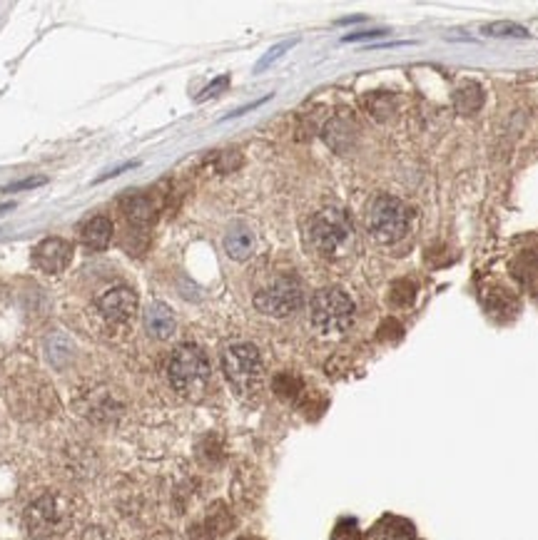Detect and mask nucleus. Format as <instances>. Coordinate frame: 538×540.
I'll use <instances>...</instances> for the list:
<instances>
[{"mask_svg": "<svg viewBox=\"0 0 538 540\" xmlns=\"http://www.w3.org/2000/svg\"><path fill=\"white\" fill-rule=\"evenodd\" d=\"M167 377H170V384L177 394L185 396V398H200L207 391V384L212 377L205 351L195 344L177 347L172 358H170Z\"/></svg>", "mask_w": 538, "mask_h": 540, "instance_id": "nucleus-1", "label": "nucleus"}, {"mask_svg": "<svg viewBox=\"0 0 538 540\" xmlns=\"http://www.w3.org/2000/svg\"><path fill=\"white\" fill-rule=\"evenodd\" d=\"M222 371L240 396H252L262 386V357L255 344L237 341L222 351Z\"/></svg>", "mask_w": 538, "mask_h": 540, "instance_id": "nucleus-2", "label": "nucleus"}, {"mask_svg": "<svg viewBox=\"0 0 538 540\" xmlns=\"http://www.w3.org/2000/svg\"><path fill=\"white\" fill-rule=\"evenodd\" d=\"M309 319L312 327L324 337L344 334L354 324V301L342 290H319L309 304Z\"/></svg>", "mask_w": 538, "mask_h": 540, "instance_id": "nucleus-3", "label": "nucleus"}, {"mask_svg": "<svg viewBox=\"0 0 538 540\" xmlns=\"http://www.w3.org/2000/svg\"><path fill=\"white\" fill-rule=\"evenodd\" d=\"M411 227L409 207L392 194L377 197L367 214V230L379 244H396Z\"/></svg>", "mask_w": 538, "mask_h": 540, "instance_id": "nucleus-4", "label": "nucleus"}, {"mask_svg": "<svg viewBox=\"0 0 538 540\" xmlns=\"http://www.w3.org/2000/svg\"><path fill=\"white\" fill-rule=\"evenodd\" d=\"M352 234L354 230L349 217L342 210H334V207H327L322 212L314 214L309 230H307L309 244L327 260L342 254L347 250V244L352 241Z\"/></svg>", "mask_w": 538, "mask_h": 540, "instance_id": "nucleus-5", "label": "nucleus"}, {"mask_svg": "<svg viewBox=\"0 0 538 540\" xmlns=\"http://www.w3.org/2000/svg\"><path fill=\"white\" fill-rule=\"evenodd\" d=\"M70 511L68 503L55 493H45L33 501L25 511V528L33 538H55L68 528Z\"/></svg>", "mask_w": 538, "mask_h": 540, "instance_id": "nucleus-6", "label": "nucleus"}, {"mask_svg": "<svg viewBox=\"0 0 538 540\" xmlns=\"http://www.w3.org/2000/svg\"><path fill=\"white\" fill-rule=\"evenodd\" d=\"M302 284L294 280V277H277V280L269 281L267 287H262L255 294L257 311L277 319L294 314L297 309L302 307Z\"/></svg>", "mask_w": 538, "mask_h": 540, "instance_id": "nucleus-7", "label": "nucleus"}, {"mask_svg": "<svg viewBox=\"0 0 538 540\" xmlns=\"http://www.w3.org/2000/svg\"><path fill=\"white\" fill-rule=\"evenodd\" d=\"M95 307L103 319H108L112 324H122L135 314L137 294L130 287H112L103 297H98Z\"/></svg>", "mask_w": 538, "mask_h": 540, "instance_id": "nucleus-8", "label": "nucleus"}, {"mask_svg": "<svg viewBox=\"0 0 538 540\" xmlns=\"http://www.w3.org/2000/svg\"><path fill=\"white\" fill-rule=\"evenodd\" d=\"M73 260V247H70V241L60 240V237H48V240H43L33 251V261H35V267L40 271H45V274H60V271H65V267Z\"/></svg>", "mask_w": 538, "mask_h": 540, "instance_id": "nucleus-9", "label": "nucleus"}, {"mask_svg": "<svg viewBox=\"0 0 538 540\" xmlns=\"http://www.w3.org/2000/svg\"><path fill=\"white\" fill-rule=\"evenodd\" d=\"M145 329L152 339H170L175 334V314L162 301H152L145 309Z\"/></svg>", "mask_w": 538, "mask_h": 540, "instance_id": "nucleus-10", "label": "nucleus"}, {"mask_svg": "<svg viewBox=\"0 0 538 540\" xmlns=\"http://www.w3.org/2000/svg\"><path fill=\"white\" fill-rule=\"evenodd\" d=\"M225 251L235 261H245L255 251V234L245 224H232L225 234Z\"/></svg>", "mask_w": 538, "mask_h": 540, "instance_id": "nucleus-11", "label": "nucleus"}, {"mask_svg": "<svg viewBox=\"0 0 538 540\" xmlns=\"http://www.w3.org/2000/svg\"><path fill=\"white\" fill-rule=\"evenodd\" d=\"M83 411L88 414V418L93 421H115L118 418V404L110 394L95 391V394L85 396V406Z\"/></svg>", "mask_w": 538, "mask_h": 540, "instance_id": "nucleus-12", "label": "nucleus"}, {"mask_svg": "<svg viewBox=\"0 0 538 540\" xmlns=\"http://www.w3.org/2000/svg\"><path fill=\"white\" fill-rule=\"evenodd\" d=\"M112 240V222L108 217H93L85 227H83V241L90 250H105Z\"/></svg>", "mask_w": 538, "mask_h": 540, "instance_id": "nucleus-13", "label": "nucleus"}, {"mask_svg": "<svg viewBox=\"0 0 538 540\" xmlns=\"http://www.w3.org/2000/svg\"><path fill=\"white\" fill-rule=\"evenodd\" d=\"M122 210L132 224H150L155 220V202L147 194H130L122 200Z\"/></svg>", "mask_w": 538, "mask_h": 540, "instance_id": "nucleus-14", "label": "nucleus"}, {"mask_svg": "<svg viewBox=\"0 0 538 540\" xmlns=\"http://www.w3.org/2000/svg\"><path fill=\"white\" fill-rule=\"evenodd\" d=\"M484 105V90L479 85H469L459 87V93H456V107H459L464 115H474L479 107Z\"/></svg>", "mask_w": 538, "mask_h": 540, "instance_id": "nucleus-15", "label": "nucleus"}, {"mask_svg": "<svg viewBox=\"0 0 538 540\" xmlns=\"http://www.w3.org/2000/svg\"><path fill=\"white\" fill-rule=\"evenodd\" d=\"M484 33L491 38H529V30L519 23H511V20L489 23V25H484Z\"/></svg>", "mask_w": 538, "mask_h": 540, "instance_id": "nucleus-16", "label": "nucleus"}, {"mask_svg": "<svg viewBox=\"0 0 538 540\" xmlns=\"http://www.w3.org/2000/svg\"><path fill=\"white\" fill-rule=\"evenodd\" d=\"M292 45H294V40H287V43H282V45H277V48L269 50V53H267L265 58H262V60H259V63H257V73H259V70H265L267 65H272V60L279 58V55H282L284 50L292 48Z\"/></svg>", "mask_w": 538, "mask_h": 540, "instance_id": "nucleus-17", "label": "nucleus"}, {"mask_svg": "<svg viewBox=\"0 0 538 540\" xmlns=\"http://www.w3.org/2000/svg\"><path fill=\"white\" fill-rule=\"evenodd\" d=\"M48 180L45 177H28V180H20L15 184H8L5 192H20V190H28V187H38V184H45Z\"/></svg>", "mask_w": 538, "mask_h": 540, "instance_id": "nucleus-18", "label": "nucleus"}, {"mask_svg": "<svg viewBox=\"0 0 538 540\" xmlns=\"http://www.w3.org/2000/svg\"><path fill=\"white\" fill-rule=\"evenodd\" d=\"M372 540H411V535L409 533L399 531V528H392V531H389V528H384V531L377 533Z\"/></svg>", "mask_w": 538, "mask_h": 540, "instance_id": "nucleus-19", "label": "nucleus"}, {"mask_svg": "<svg viewBox=\"0 0 538 540\" xmlns=\"http://www.w3.org/2000/svg\"><path fill=\"white\" fill-rule=\"evenodd\" d=\"M386 35V30H367V33H352V35H347L344 43H357V40H369V38H384Z\"/></svg>", "mask_w": 538, "mask_h": 540, "instance_id": "nucleus-20", "label": "nucleus"}, {"mask_svg": "<svg viewBox=\"0 0 538 540\" xmlns=\"http://www.w3.org/2000/svg\"><path fill=\"white\" fill-rule=\"evenodd\" d=\"M83 540H112V538H110L105 531H100V528H90V531H85Z\"/></svg>", "mask_w": 538, "mask_h": 540, "instance_id": "nucleus-21", "label": "nucleus"}, {"mask_svg": "<svg viewBox=\"0 0 538 540\" xmlns=\"http://www.w3.org/2000/svg\"><path fill=\"white\" fill-rule=\"evenodd\" d=\"M225 85H227V77H220V80H217V83H212V85L207 87V90H205V95L200 97V100H205V97L215 95V90H217V87H225Z\"/></svg>", "mask_w": 538, "mask_h": 540, "instance_id": "nucleus-22", "label": "nucleus"}]
</instances>
